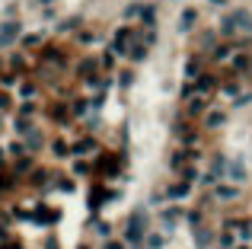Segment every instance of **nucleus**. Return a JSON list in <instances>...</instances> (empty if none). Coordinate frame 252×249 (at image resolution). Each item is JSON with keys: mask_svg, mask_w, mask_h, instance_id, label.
<instances>
[{"mask_svg": "<svg viewBox=\"0 0 252 249\" xmlns=\"http://www.w3.org/2000/svg\"><path fill=\"white\" fill-rule=\"evenodd\" d=\"M144 227H147V224H144V214L138 211V214H134V217L128 220V230H125V236H128L131 243H138L141 236H144Z\"/></svg>", "mask_w": 252, "mask_h": 249, "instance_id": "nucleus-1", "label": "nucleus"}, {"mask_svg": "<svg viewBox=\"0 0 252 249\" xmlns=\"http://www.w3.org/2000/svg\"><path fill=\"white\" fill-rule=\"evenodd\" d=\"M227 19L233 23V29H252V16L246 13V10H233Z\"/></svg>", "mask_w": 252, "mask_h": 249, "instance_id": "nucleus-2", "label": "nucleus"}, {"mask_svg": "<svg viewBox=\"0 0 252 249\" xmlns=\"http://www.w3.org/2000/svg\"><path fill=\"white\" fill-rule=\"evenodd\" d=\"M128 38H131V29H128V26L115 32V51H118V54H128V48H125V45H128Z\"/></svg>", "mask_w": 252, "mask_h": 249, "instance_id": "nucleus-3", "label": "nucleus"}, {"mask_svg": "<svg viewBox=\"0 0 252 249\" xmlns=\"http://www.w3.org/2000/svg\"><path fill=\"white\" fill-rule=\"evenodd\" d=\"M16 35H19V26H16V23H3V26H0V42H3V45L13 42Z\"/></svg>", "mask_w": 252, "mask_h": 249, "instance_id": "nucleus-4", "label": "nucleus"}, {"mask_svg": "<svg viewBox=\"0 0 252 249\" xmlns=\"http://www.w3.org/2000/svg\"><path fill=\"white\" fill-rule=\"evenodd\" d=\"M189 189H191L189 182H179V185H173V189H169V198H185V195H189Z\"/></svg>", "mask_w": 252, "mask_h": 249, "instance_id": "nucleus-5", "label": "nucleus"}, {"mask_svg": "<svg viewBox=\"0 0 252 249\" xmlns=\"http://www.w3.org/2000/svg\"><path fill=\"white\" fill-rule=\"evenodd\" d=\"M191 23H195V10H185V13H182V19H179V29H191Z\"/></svg>", "mask_w": 252, "mask_h": 249, "instance_id": "nucleus-6", "label": "nucleus"}, {"mask_svg": "<svg viewBox=\"0 0 252 249\" xmlns=\"http://www.w3.org/2000/svg\"><path fill=\"white\" fill-rule=\"evenodd\" d=\"M26 141H29V147H32V150H35V147H42V134H38L35 128H29V131H26Z\"/></svg>", "mask_w": 252, "mask_h": 249, "instance_id": "nucleus-7", "label": "nucleus"}, {"mask_svg": "<svg viewBox=\"0 0 252 249\" xmlns=\"http://www.w3.org/2000/svg\"><path fill=\"white\" fill-rule=\"evenodd\" d=\"M211 86H214V77H211V74H205L198 83H195V90H201V93H205V90H211Z\"/></svg>", "mask_w": 252, "mask_h": 249, "instance_id": "nucleus-8", "label": "nucleus"}, {"mask_svg": "<svg viewBox=\"0 0 252 249\" xmlns=\"http://www.w3.org/2000/svg\"><path fill=\"white\" fill-rule=\"evenodd\" d=\"M243 176H246V169H243L239 160H236V163H230V179H243Z\"/></svg>", "mask_w": 252, "mask_h": 249, "instance_id": "nucleus-9", "label": "nucleus"}, {"mask_svg": "<svg viewBox=\"0 0 252 249\" xmlns=\"http://www.w3.org/2000/svg\"><path fill=\"white\" fill-rule=\"evenodd\" d=\"M217 198H223V201H227V198H236V189H233V185H220V189H217Z\"/></svg>", "mask_w": 252, "mask_h": 249, "instance_id": "nucleus-10", "label": "nucleus"}, {"mask_svg": "<svg viewBox=\"0 0 252 249\" xmlns=\"http://www.w3.org/2000/svg\"><path fill=\"white\" fill-rule=\"evenodd\" d=\"M51 150H54V157H67V144H64V141H54Z\"/></svg>", "mask_w": 252, "mask_h": 249, "instance_id": "nucleus-11", "label": "nucleus"}, {"mask_svg": "<svg viewBox=\"0 0 252 249\" xmlns=\"http://www.w3.org/2000/svg\"><path fill=\"white\" fill-rule=\"evenodd\" d=\"M128 54H131L134 61H144V58H147V45H134V51H128Z\"/></svg>", "mask_w": 252, "mask_h": 249, "instance_id": "nucleus-12", "label": "nucleus"}, {"mask_svg": "<svg viewBox=\"0 0 252 249\" xmlns=\"http://www.w3.org/2000/svg\"><path fill=\"white\" fill-rule=\"evenodd\" d=\"M220 121H223V112H211V115H207V125H211V128H217Z\"/></svg>", "mask_w": 252, "mask_h": 249, "instance_id": "nucleus-13", "label": "nucleus"}, {"mask_svg": "<svg viewBox=\"0 0 252 249\" xmlns=\"http://www.w3.org/2000/svg\"><path fill=\"white\" fill-rule=\"evenodd\" d=\"M195 243H198V246L205 249L207 243H211V233H205V230H198V236H195Z\"/></svg>", "mask_w": 252, "mask_h": 249, "instance_id": "nucleus-14", "label": "nucleus"}, {"mask_svg": "<svg viewBox=\"0 0 252 249\" xmlns=\"http://www.w3.org/2000/svg\"><path fill=\"white\" fill-rule=\"evenodd\" d=\"M74 112H77V115L86 112V99H77V102H74Z\"/></svg>", "mask_w": 252, "mask_h": 249, "instance_id": "nucleus-15", "label": "nucleus"}, {"mask_svg": "<svg viewBox=\"0 0 252 249\" xmlns=\"http://www.w3.org/2000/svg\"><path fill=\"white\" fill-rule=\"evenodd\" d=\"M147 246H153V249H160V246H163V236H147Z\"/></svg>", "mask_w": 252, "mask_h": 249, "instance_id": "nucleus-16", "label": "nucleus"}, {"mask_svg": "<svg viewBox=\"0 0 252 249\" xmlns=\"http://www.w3.org/2000/svg\"><path fill=\"white\" fill-rule=\"evenodd\" d=\"M125 16H141V7H138V3H131V7L125 10Z\"/></svg>", "mask_w": 252, "mask_h": 249, "instance_id": "nucleus-17", "label": "nucleus"}, {"mask_svg": "<svg viewBox=\"0 0 252 249\" xmlns=\"http://www.w3.org/2000/svg\"><path fill=\"white\" fill-rule=\"evenodd\" d=\"M185 70H189V77H195V74H198V61H189V67H185Z\"/></svg>", "mask_w": 252, "mask_h": 249, "instance_id": "nucleus-18", "label": "nucleus"}, {"mask_svg": "<svg viewBox=\"0 0 252 249\" xmlns=\"http://www.w3.org/2000/svg\"><path fill=\"white\" fill-rule=\"evenodd\" d=\"M109 230H112L109 224H99V227H96V233H99V236H109Z\"/></svg>", "mask_w": 252, "mask_h": 249, "instance_id": "nucleus-19", "label": "nucleus"}, {"mask_svg": "<svg viewBox=\"0 0 252 249\" xmlns=\"http://www.w3.org/2000/svg\"><path fill=\"white\" fill-rule=\"evenodd\" d=\"M7 106H10V99H7V96H0V109H7Z\"/></svg>", "mask_w": 252, "mask_h": 249, "instance_id": "nucleus-20", "label": "nucleus"}, {"mask_svg": "<svg viewBox=\"0 0 252 249\" xmlns=\"http://www.w3.org/2000/svg\"><path fill=\"white\" fill-rule=\"evenodd\" d=\"M106 249H122V246H118V243H109V246Z\"/></svg>", "mask_w": 252, "mask_h": 249, "instance_id": "nucleus-21", "label": "nucleus"}, {"mask_svg": "<svg viewBox=\"0 0 252 249\" xmlns=\"http://www.w3.org/2000/svg\"><path fill=\"white\" fill-rule=\"evenodd\" d=\"M214 3H223V0H214Z\"/></svg>", "mask_w": 252, "mask_h": 249, "instance_id": "nucleus-22", "label": "nucleus"}]
</instances>
